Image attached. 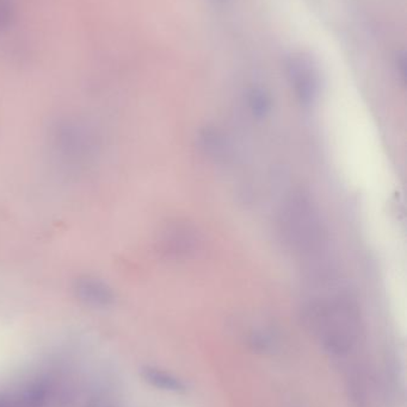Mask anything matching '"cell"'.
I'll return each mask as SVG.
<instances>
[{"label":"cell","mask_w":407,"mask_h":407,"mask_svg":"<svg viewBox=\"0 0 407 407\" xmlns=\"http://www.w3.org/2000/svg\"><path fill=\"white\" fill-rule=\"evenodd\" d=\"M83 285V287H80V291L85 294L89 301L102 305H108L109 301H112L110 292L107 288L100 286V284L88 281Z\"/></svg>","instance_id":"obj_6"},{"label":"cell","mask_w":407,"mask_h":407,"mask_svg":"<svg viewBox=\"0 0 407 407\" xmlns=\"http://www.w3.org/2000/svg\"><path fill=\"white\" fill-rule=\"evenodd\" d=\"M279 228L286 247L301 259L319 261L328 249V228L319 206L304 189H295L286 198Z\"/></svg>","instance_id":"obj_1"},{"label":"cell","mask_w":407,"mask_h":407,"mask_svg":"<svg viewBox=\"0 0 407 407\" xmlns=\"http://www.w3.org/2000/svg\"><path fill=\"white\" fill-rule=\"evenodd\" d=\"M167 250L176 256H187L196 250L199 239L196 230L189 224L178 223L167 230Z\"/></svg>","instance_id":"obj_3"},{"label":"cell","mask_w":407,"mask_h":407,"mask_svg":"<svg viewBox=\"0 0 407 407\" xmlns=\"http://www.w3.org/2000/svg\"><path fill=\"white\" fill-rule=\"evenodd\" d=\"M145 378L153 386L158 387L164 391L182 393L187 390L185 385L179 378H175L174 375L167 374L162 370L147 369L145 372Z\"/></svg>","instance_id":"obj_5"},{"label":"cell","mask_w":407,"mask_h":407,"mask_svg":"<svg viewBox=\"0 0 407 407\" xmlns=\"http://www.w3.org/2000/svg\"><path fill=\"white\" fill-rule=\"evenodd\" d=\"M249 110L257 118H266L270 112V98L262 90H254L249 95Z\"/></svg>","instance_id":"obj_7"},{"label":"cell","mask_w":407,"mask_h":407,"mask_svg":"<svg viewBox=\"0 0 407 407\" xmlns=\"http://www.w3.org/2000/svg\"><path fill=\"white\" fill-rule=\"evenodd\" d=\"M291 80L300 100L305 104L311 103L316 92V77L312 70L307 67H302V65H299L294 70L291 68Z\"/></svg>","instance_id":"obj_4"},{"label":"cell","mask_w":407,"mask_h":407,"mask_svg":"<svg viewBox=\"0 0 407 407\" xmlns=\"http://www.w3.org/2000/svg\"><path fill=\"white\" fill-rule=\"evenodd\" d=\"M306 319L326 349L341 354L353 348L362 331L361 311L348 293L328 292L306 308Z\"/></svg>","instance_id":"obj_2"}]
</instances>
